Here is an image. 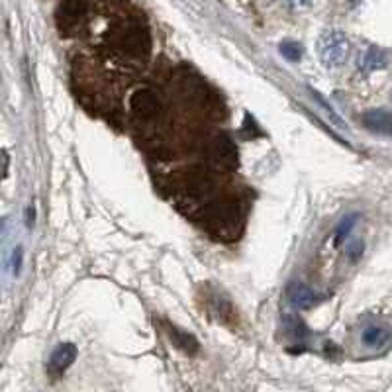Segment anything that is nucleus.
<instances>
[{
    "label": "nucleus",
    "mask_w": 392,
    "mask_h": 392,
    "mask_svg": "<svg viewBox=\"0 0 392 392\" xmlns=\"http://www.w3.org/2000/svg\"><path fill=\"white\" fill-rule=\"evenodd\" d=\"M318 55L324 67L336 69L339 65H344L349 55V39L345 38L341 30H328L318 41Z\"/></svg>",
    "instance_id": "f257e3e1"
},
{
    "label": "nucleus",
    "mask_w": 392,
    "mask_h": 392,
    "mask_svg": "<svg viewBox=\"0 0 392 392\" xmlns=\"http://www.w3.org/2000/svg\"><path fill=\"white\" fill-rule=\"evenodd\" d=\"M55 22L61 31V36H77L86 24V2L85 0H63L57 12Z\"/></svg>",
    "instance_id": "f03ea898"
},
{
    "label": "nucleus",
    "mask_w": 392,
    "mask_h": 392,
    "mask_svg": "<svg viewBox=\"0 0 392 392\" xmlns=\"http://www.w3.org/2000/svg\"><path fill=\"white\" fill-rule=\"evenodd\" d=\"M208 157L218 169H232L237 163V151L227 135H216L208 145Z\"/></svg>",
    "instance_id": "7ed1b4c3"
},
{
    "label": "nucleus",
    "mask_w": 392,
    "mask_h": 392,
    "mask_svg": "<svg viewBox=\"0 0 392 392\" xmlns=\"http://www.w3.org/2000/svg\"><path fill=\"white\" fill-rule=\"evenodd\" d=\"M130 108L141 120H155L161 114V102L148 88H141L138 93H133L132 100H130Z\"/></svg>",
    "instance_id": "20e7f679"
},
{
    "label": "nucleus",
    "mask_w": 392,
    "mask_h": 392,
    "mask_svg": "<svg viewBox=\"0 0 392 392\" xmlns=\"http://www.w3.org/2000/svg\"><path fill=\"white\" fill-rule=\"evenodd\" d=\"M392 341V331L384 324H368L361 331V344L371 351H384Z\"/></svg>",
    "instance_id": "39448f33"
},
{
    "label": "nucleus",
    "mask_w": 392,
    "mask_h": 392,
    "mask_svg": "<svg viewBox=\"0 0 392 392\" xmlns=\"http://www.w3.org/2000/svg\"><path fill=\"white\" fill-rule=\"evenodd\" d=\"M287 298H289V302L292 308H296V310H308V308H312L320 302V294L312 290L310 287H306L302 282H294V284H290L289 290H287Z\"/></svg>",
    "instance_id": "423d86ee"
},
{
    "label": "nucleus",
    "mask_w": 392,
    "mask_h": 392,
    "mask_svg": "<svg viewBox=\"0 0 392 392\" xmlns=\"http://www.w3.org/2000/svg\"><path fill=\"white\" fill-rule=\"evenodd\" d=\"M361 122L367 125L371 132L384 133V135L392 133V114L386 110H368L361 116Z\"/></svg>",
    "instance_id": "0eeeda50"
},
{
    "label": "nucleus",
    "mask_w": 392,
    "mask_h": 392,
    "mask_svg": "<svg viewBox=\"0 0 392 392\" xmlns=\"http://www.w3.org/2000/svg\"><path fill=\"white\" fill-rule=\"evenodd\" d=\"M75 357H77V347H75V345H59L53 351V355H51V359H49V371L55 373V375H59L65 368H69L71 365H73Z\"/></svg>",
    "instance_id": "6e6552de"
},
{
    "label": "nucleus",
    "mask_w": 392,
    "mask_h": 392,
    "mask_svg": "<svg viewBox=\"0 0 392 392\" xmlns=\"http://www.w3.org/2000/svg\"><path fill=\"white\" fill-rule=\"evenodd\" d=\"M386 63H388V57L384 53L383 49H378V47H367L363 55L359 57V69L365 71V73H371V71L376 69H384L386 67Z\"/></svg>",
    "instance_id": "1a4fd4ad"
},
{
    "label": "nucleus",
    "mask_w": 392,
    "mask_h": 392,
    "mask_svg": "<svg viewBox=\"0 0 392 392\" xmlns=\"http://www.w3.org/2000/svg\"><path fill=\"white\" fill-rule=\"evenodd\" d=\"M171 337L175 339V344L179 345V347H182V349H187V351H196V347H198V344H196L192 337L187 336V334H182L179 329L171 328Z\"/></svg>",
    "instance_id": "9d476101"
},
{
    "label": "nucleus",
    "mask_w": 392,
    "mask_h": 392,
    "mask_svg": "<svg viewBox=\"0 0 392 392\" xmlns=\"http://www.w3.org/2000/svg\"><path fill=\"white\" fill-rule=\"evenodd\" d=\"M281 53L289 59V61H298L302 57V47L296 41H284L281 43Z\"/></svg>",
    "instance_id": "9b49d317"
},
{
    "label": "nucleus",
    "mask_w": 392,
    "mask_h": 392,
    "mask_svg": "<svg viewBox=\"0 0 392 392\" xmlns=\"http://www.w3.org/2000/svg\"><path fill=\"white\" fill-rule=\"evenodd\" d=\"M357 224V216H347V218H344V222L339 224V227H337L336 232V242L341 243L349 235V232L353 229V226Z\"/></svg>",
    "instance_id": "f8f14e48"
},
{
    "label": "nucleus",
    "mask_w": 392,
    "mask_h": 392,
    "mask_svg": "<svg viewBox=\"0 0 392 392\" xmlns=\"http://www.w3.org/2000/svg\"><path fill=\"white\" fill-rule=\"evenodd\" d=\"M314 98H316V100L320 102L321 106H324V110H326V112H328L329 116H331V120H334V122H336V124L339 125V128H345V124H344V122H341V118L337 116L336 112H334V110H331V106H329L328 102H326V100H324V98H321L320 94H318V93H314Z\"/></svg>",
    "instance_id": "ddd939ff"
},
{
    "label": "nucleus",
    "mask_w": 392,
    "mask_h": 392,
    "mask_svg": "<svg viewBox=\"0 0 392 392\" xmlns=\"http://www.w3.org/2000/svg\"><path fill=\"white\" fill-rule=\"evenodd\" d=\"M22 263H24V249L22 247H16L14 255H12V271L18 277L20 271H22Z\"/></svg>",
    "instance_id": "4468645a"
}]
</instances>
